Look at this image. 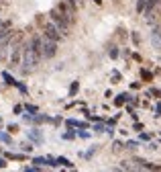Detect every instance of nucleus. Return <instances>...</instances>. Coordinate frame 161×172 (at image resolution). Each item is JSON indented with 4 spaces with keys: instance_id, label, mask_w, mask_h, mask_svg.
I'll list each match as a JSON object with an SVG mask.
<instances>
[{
    "instance_id": "f257e3e1",
    "label": "nucleus",
    "mask_w": 161,
    "mask_h": 172,
    "mask_svg": "<svg viewBox=\"0 0 161 172\" xmlns=\"http://www.w3.org/2000/svg\"><path fill=\"white\" fill-rule=\"evenodd\" d=\"M43 60V43H41V37H33L31 43L25 45V51H23V72L29 74L37 68V64Z\"/></svg>"
},
{
    "instance_id": "f03ea898",
    "label": "nucleus",
    "mask_w": 161,
    "mask_h": 172,
    "mask_svg": "<svg viewBox=\"0 0 161 172\" xmlns=\"http://www.w3.org/2000/svg\"><path fill=\"white\" fill-rule=\"evenodd\" d=\"M49 19H51V21H53L55 25L59 27V31H61L63 35H67V33H69V29H72V25H74V21H72V19H69L67 14H63V13H61V10H59L57 6H55L53 10L49 13Z\"/></svg>"
},
{
    "instance_id": "7ed1b4c3",
    "label": "nucleus",
    "mask_w": 161,
    "mask_h": 172,
    "mask_svg": "<svg viewBox=\"0 0 161 172\" xmlns=\"http://www.w3.org/2000/svg\"><path fill=\"white\" fill-rule=\"evenodd\" d=\"M43 33H45V35H49L51 39H55V41H59L61 37H63V33L59 31V27H57V25H55V23L51 21V19H47V21L43 23Z\"/></svg>"
},
{
    "instance_id": "20e7f679",
    "label": "nucleus",
    "mask_w": 161,
    "mask_h": 172,
    "mask_svg": "<svg viewBox=\"0 0 161 172\" xmlns=\"http://www.w3.org/2000/svg\"><path fill=\"white\" fill-rule=\"evenodd\" d=\"M41 43H43V57H53L55 55V39H51L49 35H41Z\"/></svg>"
},
{
    "instance_id": "39448f33",
    "label": "nucleus",
    "mask_w": 161,
    "mask_h": 172,
    "mask_svg": "<svg viewBox=\"0 0 161 172\" xmlns=\"http://www.w3.org/2000/svg\"><path fill=\"white\" fill-rule=\"evenodd\" d=\"M57 8H59L63 14H67L72 21H75V4H72L69 0H61L59 4H57Z\"/></svg>"
},
{
    "instance_id": "423d86ee",
    "label": "nucleus",
    "mask_w": 161,
    "mask_h": 172,
    "mask_svg": "<svg viewBox=\"0 0 161 172\" xmlns=\"http://www.w3.org/2000/svg\"><path fill=\"white\" fill-rule=\"evenodd\" d=\"M23 51H25V47H14L12 53H10V68H19L20 64H23Z\"/></svg>"
},
{
    "instance_id": "0eeeda50",
    "label": "nucleus",
    "mask_w": 161,
    "mask_h": 172,
    "mask_svg": "<svg viewBox=\"0 0 161 172\" xmlns=\"http://www.w3.org/2000/svg\"><path fill=\"white\" fill-rule=\"evenodd\" d=\"M151 43L155 49H161V27H155L151 33Z\"/></svg>"
},
{
    "instance_id": "6e6552de",
    "label": "nucleus",
    "mask_w": 161,
    "mask_h": 172,
    "mask_svg": "<svg viewBox=\"0 0 161 172\" xmlns=\"http://www.w3.org/2000/svg\"><path fill=\"white\" fill-rule=\"evenodd\" d=\"M33 164H37V166H43V164H49V158H35V160H33Z\"/></svg>"
},
{
    "instance_id": "1a4fd4ad",
    "label": "nucleus",
    "mask_w": 161,
    "mask_h": 172,
    "mask_svg": "<svg viewBox=\"0 0 161 172\" xmlns=\"http://www.w3.org/2000/svg\"><path fill=\"white\" fill-rule=\"evenodd\" d=\"M124 101H128V97H127V94H121V97H116V101H114V103H116L118 107H121V104L124 103Z\"/></svg>"
},
{
    "instance_id": "9d476101",
    "label": "nucleus",
    "mask_w": 161,
    "mask_h": 172,
    "mask_svg": "<svg viewBox=\"0 0 161 172\" xmlns=\"http://www.w3.org/2000/svg\"><path fill=\"white\" fill-rule=\"evenodd\" d=\"M10 29V23L8 21H0V31H8Z\"/></svg>"
},
{
    "instance_id": "9b49d317",
    "label": "nucleus",
    "mask_w": 161,
    "mask_h": 172,
    "mask_svg": "<svg viewBox=\"0 0 161 172\" xmlns=\"http://www.w3.org/2000/svg\"><path fill=\"white\" fill-rule=\"evenodd\" d=\"M4 80H6L8 84H16V82H14V78H12L10 74H4Z\"/></svg>"
},
{
    "instance_id": "f8f14e48",
    "label": "nucleus",
    "mask_w": 161,
    "mask_h": 172,
    "mask_svg": "<svg viewBox=\"0 0 161 172\" xmlns=\"http://www.w3.org/2000/svg\"><path fill=\"white\" fill-rule=\"evenodd\" d=\"M0 139H2V141H10V137H8V135H4V133H0Z\"/></svg>"
},
{
    "instance_id": "ddd939ff",
    "label": "nucleus",
    "mask_w": 161,
    "mask_h": 172,
    "mask_svg": "<svg viewBox=\"0 0 161 172\" xmlns=\"http://www.w3.org/2000/svg\"><path fill=\"white\" fill-rule=\"evenodd\" d=\"M6 35H8V31H0V39H4Z\"/></svg>"
},
{
    "instance_id": "4468645a",
    "label": "nucleus",
    "mask_w": 161,
    "mask_h": 172,
    "mask_svg": "<svg viewBox=\"0 0 161 172\" xmlns=\"http://www.w3.org/2000/svg\"><path fill=\"white\" fill-rule=\"evenodd\" d=\"M4 166H6V162H4V160H0V168H4Z\"/></svg>"
},
{
    "instance_id": "2eb2a0df",
    "label": "nucleus",
    "mask_w": 161,
    "mask_h": 172,
    "mask_svg": "<svg viewBox=\"0 0 161 172\" xmlns=\"http://www.w3.org/2000/svg\"><path fill=\"white\" fill-rule=\"evenodd\" d=\"M94 2H96V4H102V0H94Z\"/></svg>"
},
{
    "instance_id": "dca6fc26",
    "label": "nucleus",
    "mask_w": 161,
    "mask_h": 172,
    "mask_svg": "<svg viewBox=\"0 0 161 172\" xmlns=\"http://www.w3.org/2000/svg\"><path fill=\"white\" fill-rule=\"evenodd\" d=\"M0 6H2V2H0Z\"/></svg>"
}]
</instances>
